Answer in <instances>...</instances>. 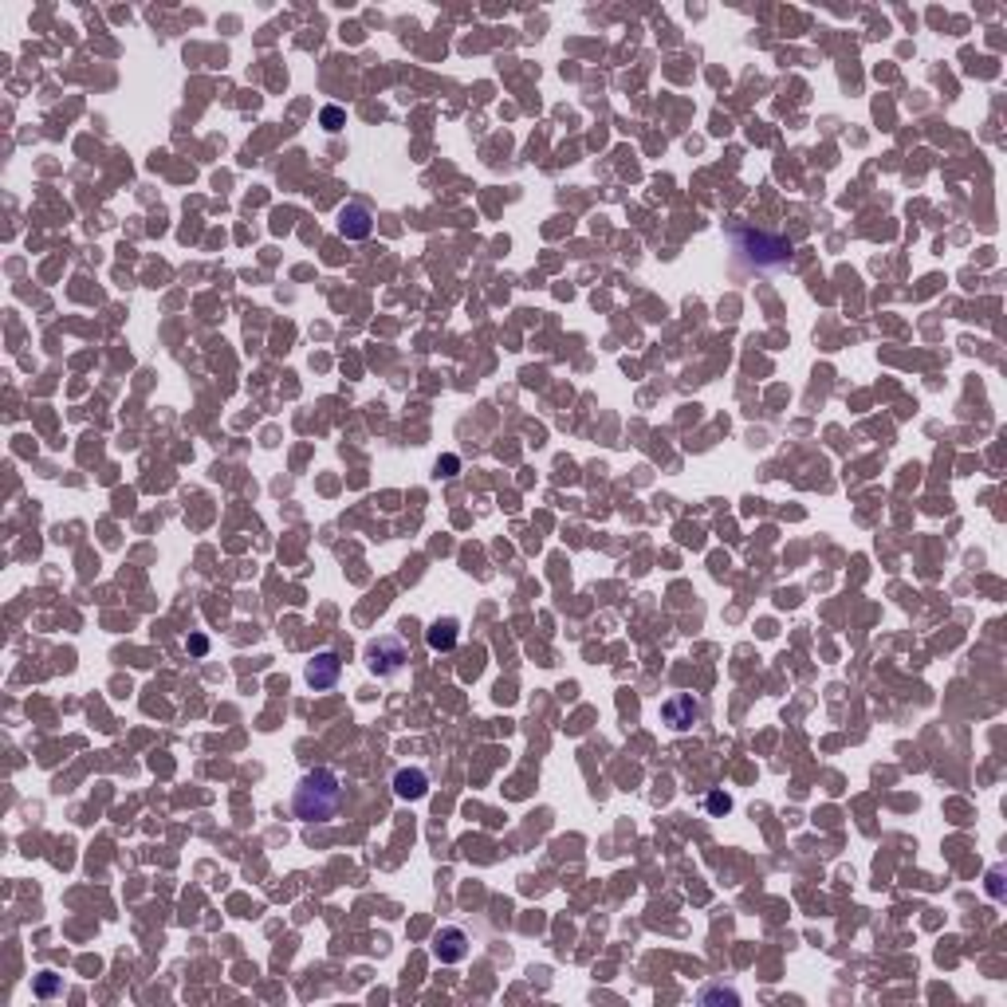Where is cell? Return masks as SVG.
<instances>
[{
  "instance_id": "obj_14",
  "label": "cell",
  "mask_w": 1007,
  "mask_h": 1007,
  "mask_svg": "<svg viewBox=\"0 0 1007 1007\" xmlns=\"http://www.w3.org/2000/svg\"><path fill=\"white\" fill-rule=\"evenodd\" d=\"M437 469H441L445 476H453L456 469H461V461H456V456H441V464H437Z\"/></svg>"
},
{
  "instance_id": "obj_10",
  "label": "cell",
  "mask_w": 1007,
  "mask_h": 1007,
  "mask_svg": "<svg viewBox=\"0 0 1007 1007\" xmlns=\"http://www.w3.org/2000/svg\"><path fill=\"white\" fill-rule=\"evenodd\" d=\"M323 131H331V134H338L346 126V115H343V107H323Z\"/></svg>"
},
{
  "instance_id": "obj_4",
  "label": "cell",
  "mask_w": 1007,
  "mask_h": 1007,
  "mask_svg": "<svg viewBox=\"0 0 1007 1007\" xmlns=\"http://www.w3.org/2000/svg\"><path fill=\"white\" fill-rule=\"evenodd\" d=\"M338 673H343V662H338V654H331V649H323V654H315L307 662V685L311 689H331L338 681Z\"/></svg>"
},
{
  "instance_id": "obj_1",
  "label": "cell",
  "mask_w": 1007,
  "mask_h": 1007,
  "mask_svg": "<svg viewBox=\"0 0 1007 1007\" xmlns=\"http://www.w3.org/2000/svg\"><path fill=\"white\" fill-rule=\"evenodd\" d=\"M338 803H343V787H338L335 772L319 767V772L304 775V783L296 787L291 807H296V819H304V822H327V819H335Z\"/></svg>"
},
{
  "instance_id": "obj_6",
  "label": "cell",
  "mask_w": 1007,
  "mask_h": 1007,
  "mask_svg": "<svg viewBox=\"0 0 1007 1007\" xmlns=\"http://www.w3.org/2000/svg\"><path fill=\"white\" fill-rule=\"evenodd\" d=\"M370 209L362 205H346L343 213H338V233L346 236V241H366L370 236Z\"/></svg>"
},
{
  "instance_id": "obj_3",
  "label": "cell",
  "mask_w": 1007,
  "mask_h": 1007,
  "mask_svg": "<svg viewBox=\"0 0 1007 1007\" xmlns=\"http://www.w3.org/2000/svg\"><path fill=\"white\" fill-rule=\"evenodd\" d=\"M406 662H409V649L401 646V638H378V642H370V649H366V665L378 677H393Z\"/></svg>"
},
{
  "instance_id": "obj_12",
  "label": "cell",
  "mask_w": 1007,
  "mask_h": 1007,
  "mask_svg": "<svg viewBox=\"0 0 1007 1007\" xmlns=\"http://www.w3.org/2000/svg\"><path fill=\"white\" fill-rule=\"evenodd\" d=\"M704 1003H712V1000H728V1003H736V992H720V987H709V992L701 995Z\"/></svg>"
},
{
  "instance_id": "obj_5",
  "label": "cell",
  "mask_w": 1007,
  "mask_h": 1007,
  "mask_svg": "<svg viewBox=\"0 0 1007 1007\" xmlns=\"http://www.w3.org/2000/svg\"><path fill=\"white\" fill-rule=\"evenodd\" d=\"M464 952H469V937L461 929H441L433 937V956L441 964H456V960H464Z\"/></svg>"
},
{
  "instance_id": "obj_7",
  "label": "cell",
  "mask_w": 1007,
  "mask_h": 1007,
  "mask_svg": "<svg viewBox=\"0 0 1007 1007\" xmlns=\"http://www.w3.org/2000/svg\"><path fill=\"white\" fill-rule=\"evenodd\" d=\"M393 795H398V799H425L429 775L421 772V767H401V772L393 775Z\"/></svg>"
},
{
  "instance_id": "obj_2",
  "label": "cell",
  "mask_w": 1007,
  "mask_h": 1007,
  "mask_svg": "<svg viewBox=\"0 0 1007 1007\" xmlns=\"http://www.w3.org/2000/svg\"><path fill=\"white\" fill-rule=\"evenodd\" d=\"M732 252H736L748 268H759V272L791 264V241L772 236V233H759V228H736V233H732Z\"/></svg>"
},
{
  "instance_id": "obj_9",
  "label": "cell",
  "mask_w": 1007,
  "mask_h": 1007,
  "mask_svg": "<svg viewBox=\"0 0 1007 1007\" xmlns=\"http://www.w3.org/2000/svg\"><path fill=\"white\" fill-rule=\"evenodd\" d=\"M425 646L433 649V654H445V649L456 646V622L445 618V622H433V626L425 630Z\"/></svg>"
},
{
  "instance_id": "obj_8",
  "label": "cell",
  "mask_w": 1007,
  "mask_h": 1007,
  "mask_svg": "<svg viewBox=\"0 0 1007 1007\" xmlns=\"http://www.w3.org/2000/svg\"><path fill=\"white\" fill-rule=\"evenodd\" d=\"M662 717L670 720L677 732H685V728H693V720L701 717V709H697V701H693V697H670L662 704Z\"/></svg>"
},
{
  "instance_id": "obj_11",
  "label": "cell",
  "mask_w": 1007,
  "mask_h": 1007,
  "mask_svg": "<svg viewBox=\"0 0 1007 1007\" xmlns=\"http://www.w3.org/2000/svg\"><path fill=\"white\" fill-rule=\"evenodd\" d=\"M709 811H712V814H728V811H732V799H728L725 791H712V795H709Z\"/></svg>"
},
{
  "instance_id": "obj_15",
  "label": "cell",
  "mask_w": 1007,
  "mask_h": 1007,
  "mask_svg": "<svg viewBox=\"0 0 1007 1007\" xmlns=\"http://www.w3.org/2000/svg\"><path fill=\"white\" fill-rule=\"evenodd\" d=\"M189 649H194V654H205V649H209V642H205V638L197 634V638H189Z\"/></svg>"
},
{
  "instance_id": "obj_13",
  "label": "cell",
  "mask_w": 1007,
  "mask_h": 1007,
  "mask_svg": "<svg viewBox=\"0 0 1007 1007\" xmlns=\"http://www.w3.org/2000/svg\"><path fill=\"white\" fill-rule=\"evenodd\" d=\"M56 987H59V979H56V976H40V984H36V992H40V995H52V992H56Z\"/></svg>"
}]
</instances>
